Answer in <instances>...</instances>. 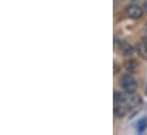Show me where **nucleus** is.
Here are the masks:
<instances>
[{
	"instance_id": "f257e3e1",
	"label": "nucleus",
	"mask_w": 147,
	"mask_h": 135,
	"mask_svg": "<svg viewBox=\"0 0 147 135\" xmlns=\"http://www.w3.org/2000/svg\"><path fill=\"white\" fill-rule=\"evenodd\" d=\"M120 85L129 94H134L137 91V89H138V84H137L136 80L131 75H129V74L122 75V77L120 78Z\"/></svg>"
},
{
	"instance_id": "f03ea898",
	"label": "nucleus",
	"mask_w": 147,
	"mask_h": 135,
	"mask_svg": "<svg viewBox=\"0 0 147 135\" xmlns=\"http://www.w3.org/2000/svg\"><path fill=\"white\" fill-rule=\"evenodd\" d=\"M125 13H127V15H128L130 18L138 19V18H142V17H143L144 10H143L142 7H139V6H137V5H130V6L127 7Z\"/></svg>"
},
{
	"instance_id": "7ed1b4c3",
	"label": "nucleus",
	"mask_w": 147,
	"mask_h": 135,
	"mask_svg": "<svg viewBox=\"0 0 147 135\" xmlns=\"http://www.w3.org/2000/svg\"><path fill=\"white\" fill-rule=\"evenodd\" d=\"M129 109H130V107L128 106L127 102H115V106H114V115L117 118H122V117H124L128 114Z\"/></svg>"
},
{
	"instance_id": "20e7f679",
	"label": "nucleus",
	"mask_w": 147,
	"mask_h": 135,
	"mask_svg": "<svg viewBox=\"0 0 147 135\" xmlns=\"http://www.w3.org/2000/svg\"><path fill=\"white\" fill-rule=\"evenodd\" d=\"M119 50H120V51L122 52V55L125 56V57H131V56L134 55V52H135L134 48H132L128 42H125V41H120V42H119Z\"/></svg>"
},
{
	"instance_id": "39448f33",
	"label": "nucleus",
	"mask_w": 147,
	"mask_h": 135,
	"mask_svg": "<svg viewBox=\"0 0 147 135\" xmlns=\"http://www.w3.org/2000/svg\"><path fill=\"white\" fill-rule=\"evenodd\" d=\"M127 103L130 108H135L142 103V98L139 96H129L127 98Z\"/></svg>"
},
{
	"instance_id": "423d86ee",
	"label": "nucleus",
	"mask_w": 147,
	"mask_h": 135,
	"mask_svg": "<svg viewBox=\"0 0 147 135\" xmlns=\"http://www.w3.org/2000/svg\"><path fill=\"white\" fill-rule=\"evenodd\" d=\"M137 51H138V55L143 59H147V45L144 42H142L137 45Z\"/></svg>"
},
{
	"instance_id": "0eeeda50",
	"label": "nucleus",
	"mask_w": 147,
	"mask_h": 135,
	"mask_svg": "<svg viewBox=\"0 0 147 135\" xmlns=\"http://www.w3.org/2000/svg\"><path fill=\"white\" fill-rule=\"evenodd\" d=\"M124 67H125L127 70H129V72H134L136 68L138 67V63L135 59H129V60H127L124 63Z\"/></svg>"
},
{
	"instance_id": "6e6552de",
	"label": "nucleus",
	"mask_w": 147,
	"mask_h": 135,
	"mask_svg": "<svg viewBox=\"0 0 147 135\" xmlns=\"http://www.w3.org/2000/svg\"><path fill=\"white\" fill-rule=\"evenodd\" d=\"M127 96L122 92H115L114 93V102H127Z\"/></svg>"
},
{
	"instance_id": "1a4fd4ad",
	"label": "nucleus",
	"mask_w": 147,
	"mask_h": 135,
	"mask_svg": "<svg viewBox=\"0 0 147 135\" xmlns=\"http://www.w3.org/2000/svg\"><path fill=\"white\" fill-rule=\"evenodd\" d=\"M138 126H137V131L139 132V133H143L144 132V130L147 127V117H144V118H142L139 122H138V124H137Z\"/></svg>"
},
{
	"instance_id": "9d476101",
	"label": "nucleus",
	"mask_w": 147,
	"mask_h": 135,
	"mask_svg": "<svg viewBox=\"0 0 147 135\" xmlns=\"http://www.w3.org/2000/svg\"><path fill=\"white\" fill-rule=\"evenodd\" d=\"M143 7H144V10H145V11L147 13V0L145 1V2H144V6H143Z\"/></svg>"
},
{
	"instance_id": "9b49d317",
	"label": "nucleus",
	"mask_w": 147,
	"mask_h": 135,
	"mask_svg": "<svg viewBox=\"0 0 147 135\" xmlns=\"http://www.w3.org/2000/svg\"><path fill=\"white\" fill-rule=\"evenodd\" d=\"M143 42L147 45V35H146V37H144V39H143Z\"/></svg>"
},
{
	"instance_id": "f8f14e48",
	"label": "nucleus",
	"mask_w": 147,
	"mask_h": 135,
	"mask_svg": "<svg viewBox=\"0 0 147 135\" xmlns=\"http://www.w3.org/2000/svg\"><path fill=\"white\" fill-rule=\"evenodd\" d=\"M144 32H145V34L147 35V24L145 25V29H144Z\"/></svg>"
},
{
	"instance_id": "ddd939ff",
	"label": "nucleus",
	"mask_w": 147,
	"mask_h": 135,
	"mask_svg": "<svg viewBox=\"0 0 147 135\" xmlns=\"http://www.w3.org/2000/svg\"><path fill=\"white\" fill-rule=\"evenodd\" d=\"M115 2H121V1H123V0H114Z\"/></svg>"
}]
</instances>
